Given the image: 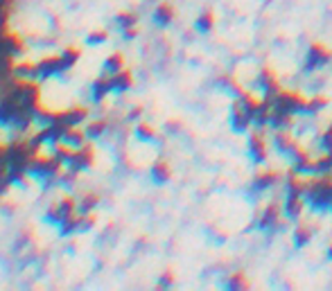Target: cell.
<instances>
[{"label": "cell", "instance_id": "6da1fadb", "mask_svg": "<svg viewBox=\"0 0 332 291\" xmlns=\"http://www.w3.org/2000/svg\"><path fill=\"white\" fill-rule=\"evenodd\" d=\"M332 61V54L325 48H321V45H312L310 48V56H308V68H323L325 64H330Z\"/></svg>", "mask_w": 332, "mask_h": 291}, {"label": "cell", "instance_id": "7a4b0ae2", "mask_svg": "<svg viewBox=\"0 0 332 291\" xmlns=\"http://www.w3.org/2000/svg\"><path fill=\"white\" fill-rule=\"evenodd\" d=\"M303 196L305 194H300V192L289 190V196H287V201H285V215L292 217V219L300 217V210H303Z\"/></svg>", "mask_w": 332, "mask_h": 291}, {"label": "cell", "instance_id": "3957f363", "mask_svg": "<svg viewBox=\"0 0 332 291\" xmlns=\"http://www.w3.org/2000/svg\"><path fill=\"white\" fill-rule=\"evenodd\" d=\"M278 223V206H269L265 210V215H262V219L258 221V226L260 228H276Z\"/></svg>", "mask_w": 332, "mask_h": 291}, {"label": "cell", "instance_id": "277c9868", "mask_svg": "<svg viewBox=\"0 0 332 291\" xmlns=\"http://www.w3.org/2000/svg\"><path fill=\"white\" fill-rule=\"evenodd\" d=\"M154 16H156L158 23L167 25V23H170V20L174 18V7H172L170 3H161V5L156 7V14H154Z\"/></svg>", "mask_w": 332, "mask_h": 291}, {"label": "cell", "instance_id": "5b68a950", "mask_svg": "<svg viewBox=\"0 0 332 291\" xmlns=\"http://www.w3.org/2000/svg\"><path fill=\"white\" fill-rule=\"evenodd\" d=\"M251 152L260 163L267 158V144H265V140H262V136H258V133L251 138Z\"/></svg>", "mask_w": 332, "mask_h": 291}, {"label": "cell", "instance_id": "8992f818", "mask_svg": "<svg viewBox=\"0 0 332 291\" xmlns=\"http://www.w3.org/2000/svg\"><path fill=\"white\" fill-rule=\"evenodd\" d=\"M151 171H154V176H156L158 181H161V183L170 179V165H167L165 160H156V163H154V169H151Z\"/></svg>", "mask_w": 332, "mask_h": 291}, {"label": "cell", "instance_id": "52a82bcc", "mask_svg": "<svg viewBox=\"0 0 332 291\" xmlns=\"http://www.w3.org/2000/svg\"><path fill=\"white\" fill-rule=\"evenodd\" d=\"M310 240H312V230L300 226L298 230H296V244H298V246H303V244H308Z\"/></svg>", "mask_w": 332, "mask_h": 291}, {"label": "cell", "instance_id": "ba28073f", "mask_svg": "<svg viewBox=\"0 0 332 291\" xmlns=\"http://www.w3.org/2000/svg\"><path fill=\"white\" fill-rule=\"evenodd\" d=\"M210 27H213V16H210V14H201V18H199V30L208 32Z\"/></svg>", "mask_w": 332, "mask_h": 291}, {"label": "cell", "instance_id": "9c48e42d", "mask_svg": "<svg viewBox=\"0 0 332 291\" xmlns=\"http://www.w3.org/2000/svg\"><path fill=\"white\" fill-rule=\"evenodd\" d=\"M228 287H231V289H240V287H246V282H244V278H242V275L237 273L235 278L228 282Z\"/></svg>", "mask_w": 332, "mask_h": 291}, {"label": "cell", "instance_id": "30bf717a", "mask_svg": "<svg viewBox=\"0 0 332 291\" xmlns=\"http://www.w3.org/2000/svg\"><path fill=\"white\" fill-rule=\"evenodd\" d=\"M328 251H330V255H332V244H330V248H328Z\"/></svg>", "mask_w": 332, "mask_h": 291}]
</instances>
